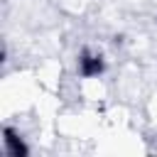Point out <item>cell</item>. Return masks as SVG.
I'll use <instances>...</instances> for the list:
<instances>
[{"label":"cell","mask_w":157,"mask_h":157,"mask_svg":"<svg viewBox=\"0 0 157 157\" xmlns=\"http://www.w3.org/2000/svg\"><path fill=\"white\" fill-rule=\"evenodd\" d=\"M78 71H81V76H86V78L98 76V74L103 71V59H101V54L83 52L81 59H78Z\"/></svg>","instance_id":"cell-1"},{"label":"cell","mask_w":157,"mask_h":157,"mask_svg":"<svg viewBox=\"0 0 157 157\" xmlns=\"http://www.w3.org/2000/svg\"><path fill=\"white\" fill-rule=\"evenodd\" d=\"M2 142H5V152H7L10 157H20V155H27V152H29L27 145H25V140H22L12 128H5V137H2Z\"/></svg>","instance_id":"cell-2"}]
</instances>
